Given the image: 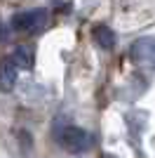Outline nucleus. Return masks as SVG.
Instances as JSON below:
<instances>
[{
  "instance_id": "obj_1",
  "label": "nucleus",
  "mask_w": 155,
  "mask_h": 158,
  "mask_svg": "<svg viewBox=\"0 0 155 158\" xmlns=\"http://www.w3.org/2000/svg\"><path fill=\"white\" fill-rule=\"evenodd\" d=\"M50 21V12L45 7H35V10H26V12H17L10 19V28L14 33H38L40 28L47 26Z\"/></svg>"
},
{
  "instance_id": "obj_2",
  "label": "nucleus",
  "mask_w": 155,
  "mask_h": 158,
  "mask_svg": "<svg viewBox=\"0 0 155 158\" xmlns=\"http://www.w3.org/2000/svg\"><path fill=\"white\" fill-rule=\"evenodd\" d=\"M54 137H57L59 146L68 153H82V151H87L89 144H92V135L87 130H82V127H75V125L59 127Z\"/></svg>"
},
{
  "instance_id": "obj_3",
  "label": "nucleus",
  "mask_w": 155,
  "mask_h": 158,
  "mask_svg": "<svg viewBox=\"0 0 155 158\" xmlns=\"http://www.w3.org/2000/svg\"><path fill=\"white\" fill-rule=\"evenodd\" d=\"M129 57L136 66L141 69H155V38L153 35H143V38L134 40L129 47Z\"/></svg>"
},
{
  "instance_id": "obj_4",
  "label": "nucleus",
  "mask_w": 155,
  "mask_h": 158,
  "mask_svg": "<svg viewBox=\"0 0 155 158\" xmlns=\"http://www.w3.org/2000/svg\"><path fill=\"white\" fill-rule=\"evenodd\" d=\"M17 73H19V69L12 64V59L7 57V59L0 61V90H12L14 83H17Z\"/></svg>"
},
{
  "instance_id": "obj_5",
  "label": "nucleus",
  "mask_w": 155,
  "mask_h": 158,
  "mask_svg": "<svg viewBox=\"0 0 155 158\" xmlns=\"http://www.w3.org/2000/svg\"><path fill=\"white\" fill-rule=\"evenodd\" d=\"M92 38H94V43H97L101 50H113L115 47V33L110 31L108 26H94V31H92Z\"/></svg>"
},
{
  "instance_id": "obj_6",
  "label": "nucleus",
  "mask_w": 155,
  "mask_h": 158,
  "mask_svg": "<svg viewBox=\"0 0 155 158\" xmlns=\"http://www.w3.org/2000/svg\"><path fill=\"white\" fill-rule=\"evenodd\" d=\"M10 59L17 69H33V50L31 47H17L12 54H10Z\"/></svg>"
},
{
  "instance_id": "obj_7",
  "label": "nucleus",
  "mask_w": 155,
  "mask_h": 158,
  "mask_svg": "<svg viewBox=\"0 0 155 158\" xmlns=\"http://www.w3.org/2000/svg\"><path fill=\"white\" fill-rule=\"evenodd\" d=\"M99 158H115V156H110V153H101Z\"/></svg>"
}]
</instances>
